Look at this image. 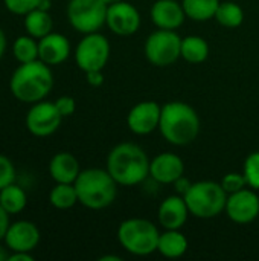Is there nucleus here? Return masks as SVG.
I'll list each match as a JSON object with an SVG mask.
<instances>
[{"label":"nucleus","mask_w":259,"mask_h":261,"mask_svg":"<svg viewBox=\"0 0 259 261\" xmlns=\"http://www.w3.org/2000/svg\"><path fill=\"white\" fill-rule=\"evenodd\" d=\"M150 158L142 147L122 142L113 147L107 156V171L122 187H134L150 176Z\"/></svg>","instance_id":"nucleus-1"},{"label":"nucleus","mask_w":259,"mask_h":261,"mask_svg":"<svg viewBox=\"0 0 259 261\" xmlns=\"http://www.w3.org/2000/svg\"><path fill=\"white\" fill-rule=\"evenodd\" d=\"M159 130L163 139L183 147L194 142L200 133V118L194 107L183 101H171L162 106Z\"/></svg>","instance_id":"nucleus-2"},{"label":"nucleus","mask_w":259,"mask_h":261,"mask_svg":"<svg viewBox=\"0 0 259 261\" xmlns=\"http://www.w3.org/2000/svg\"><path fill=\"white\" fill-rule=\"evenodd\" d=\"M53 87V73L50 66L41 60H34L20 64L9 81V89L12 95L27 104H35L43 101Z\"/></svg>","instance_id":"nucleus-3"},{"label":"nucleus","mask_w":259,"mask_h":261,"mask_svg":"<svg viewBox=\"0 0 259 261\" xmlns=\"http://www.w3.org/2000/svg\"><path fill=\"white\" fill-rule=\"evenodd\" d=\"M73 185L78 193V203L89 210H104L118 196V184L107 168L82 170Z\"/></svg>","instance_id":"nucleus-4"},{"label":"nucleus","mask_w":259,"mask_h":261,"mask_svg":"<svg viewBox=\"0 0 259 261\" xmlns=\"http://www.w3.org/2000/svg\"><path fill=\"white\" fill-rule=\"evenodd\" d=\"M227 193L221 184L214 180H200L191 185L183 196L189 214L198 219H214L220 216L227 202Z\"/></svg>","instance_id":"nucleus-5"},{"label":"nucleus","mask_w":259,"mask_h":261,"mask_svg":"<svg viewBox=\"0 0 259 261\" xmlns=\"http://www.w3.org/2000/svg\"><path fill=\"white\" fill-rule=\"evenodd\" d=\"M159 228L147 219H128L118 228V242L130 254L137 257L151 255L157 251Z\"/></svg>","instance_id":"nucleus-6"},{"label":"nucleus","mask_w":259,"mask_h":261,"mask_svg":"<svg viewBox=\"0 0 259 261\" xmlns=\"http://www.w3.org/2000/svg\"><path fill=\"white\" fill-rule=\"evenodd\" d=\"M143 52L156 67H168L182 57V37L176 31L157 29L148 35Z\"/></svg>","instance_id":"nucleus-7"},{"label":"nucleus","mask_w":259,"mask_h":261,"mask_svg":"<svg viewBox=\"0 0 259 261\" xmlns=\"http://www.w3.org/2000/svg\"><path fill=\"white\" fill-rule=\"evenodd\" d=\"M107 8L104 0H69L67 18L70 26L84 35L98 32L105 24Z\"/></svg>","instance_id":"nucleus-8"},{"label":"nucleus","mask_w":259,"mask_h":261,"mask_svg":"<svg viewBox=\"0 0 259 261\" xmlns=\"http://www.w3.org/2000/svg\"><path fill=\"white\" fill-rule=\"evenodd\" d=\"M108 58L110 43L99 31L85 34L75 49V61L82 72L102 70L108 63Z\"/></svg>","instance_id":"nucleus-9"},{"label":"nucleus","mask_w":259,"mask_h":261,"mask_svg":"<svg viewBox=\"0 0 259 261\" xmlns=\"http://www.w3.org/2000/svg\"><path fill=\"white\" fill-rule=\"evenodd\" d=\"M63 116L58 112L55 102L38 101L32 104L26 115V128L31 135L37 138H46L53 135L61 125Z\"/></svg>","instance_id":"nucleus-10"},{"label":"nucleus","mask_w":259,"mask_h":261,"mask_svg":"<svg viewBox=\"0 0 259 261\" xmlns=\"http://www.w3.org/2000/svg\"><path fill=\"white\" fill-rule=\"evenodd\" d=\"M224 213L237 225H249L259 216V196L255 190L243 188L227 196Z\"/></svg>","instance_id":"nucleus-11"},{"label":"nucleus","mask_w":259,"mask_h":261,"mask_svg":"<svg viewBox=\"0 0 259 261\" xmlns=\"http://www.w3.org/2000/svg\"><path fill=\"white\" fill-rule=\"evenodd\" d=\"M140 23H142L140 14L134 5L125 0L108 5L105 24L110 28L113 34L121 35V37L133 35L139 31Z\"/></svg>","instance_id":"nucleus-12"},{"label":"nucleus","mask_w":259,"mask_h":261,"mask_svg":"<svg viewBox=\"0 0 259 261\" xmlns=\"http://www.w3.org/2000/svg\"><path fill=\"white\" fill-rule=\"evenodd\" d=\"M160 113L162 107L156 101H142L130 110L127 116L128 128L139 136L150 135L159 128Z\"/></svg>","instance_id":"nucleus-13"},{"label":"nucleus","mask_w":259,"mask_h":261,"mask_svg":"<svg viewBox=\"0 0 259 261\" xmlns=\"http://www.w3.org/2000/svg\"><path fill=\"white\" fill-rule=\"evenodd\" d=\"M3 240L12 252H32L40 243V231L35 223L20 220L9 225Z\"/></svg>","instance_id":"nucleus-14"},{"label":"nucleus","mask_w":259,"mask_h":261,"mask_svg":"<svg viewBox=\"0 0 259 261\" xmlns=\"http://www.w3.org/2000/svg\"><path fill=\"white\" fill-rule=\"evenodd\" d=\"M185 174V162L176 153H160L150 164V176L162 185H171Z\"/></svg>","instance_id":"nucleus-15"},{"label":"nucleus","mask_w":259,"mask_h":261,"mask_svg":"<svg viewBox=\"0 0 259 261\" xmlns=\"http://www.w3.org/2000/svg\"><path fill=\"white\" fill-rule=\"evenodd\" d=\"M151 20L159 29L176 31L185 21V9L177 0H156L151 6Z\"/></svg>","instance_id":"nucleus-16"},{"label":"nucleus","mask_w":259,"mask_h":261,"mask_svg":"<svg viewBox=\"0 0 259 261\" xmlns=\"http://www.w3.org/2000/svg\"><path fill=\"white\" fill-rule=\"evenodd\" d=\"M70 55V43L66 35L50 32L38 40V60L49 66L64 63Z\"/></svg>","instance_id":"nucleus-17"},{"label":"nucleus","mask_w":259,"mask_h":261,"mask_svg":"<svg viewBox=\"0 0 259 261\" xmlns=\"http://www.w3.org/2000/svg\"><path fill=\"white\" fill-rule=\"evenodd\" d=\"M189 217L188 205L183 196L166 197L157 211L159 223L163 229H182Z\"/></svg>","instance_id":"nucleus-18"},{"label":"nucleus","mask_w":259,"mask_h":261,"mask_svg":"<svg viewBox=\"0 0 259 261\" xmlns=\"http://www.w3.org/2000/svg\"><path fill=\"white\" fill-rule=\"evenodd\" d=\"M79 173L78 159L67 151L56 153L49 162V174L56 184H75Z\"/></svg>","instance_id":"nucleus-19"},{"label":"nucleus","mask_w":259,"mask_h":261,"mask_svg":"<svg viewBox=\"0 0 259 261\" xmlns=\"http://www.w3.org/2000/svg\"><path fill=\"white\" fill-rule=\"evenodd\" d=\"M188 239L180 229H165L160 234L157 243V252H160L165 258H180L188 251Z\"/></svg>","instance_id":"nucleus-20"},{"label":"nucleus","mask_w":259,"mask_h":261,"mask_svg":"<svg viewBox=\"0 0 259 261\" xmlns=\"http://www.w3.org/2000/svg\"><path fill=\"white\" fill-rule=\"evenodd\" d=\"M53 28V20L49 14V11L35 8L31 12H27L24 15V29L27 32V35L40 40L43 37H46L47 34L52 32Z\"/></svg>","instance_id":"nucleus-21"},{"label":"nucleus","mask_w":259,"mask_h":261,"mask_svg":"<svg viewBox=\"0 0 259 261\" xmlns=\"http://www.w3.org/2000/svg\"><path fill=\"white\" fill-rule=\"evenodd\" d=\"M209 57V44L203 37L189 35L182 38V58L191 64H200Z\"/></svg>","instance_id":"nucleus-22"},{"label":"nucleus","mask_w":259,"mask_h":261,"mask_svg":"<svg viewBox=\"0 0 259 261\" xmlns=\"http://www.w3.org/2000/svg\"><path fill=\"white\" fill-rule=\"evenodd\" d=\"M220 3V0H182L186 17L194 21H208L214 18Z\"/></svg>","instance_id":"nucleus-23"},{"label":"nucleus","mask_w":259,"mask_h":261,"mask_svg":"<svg viewBox=\"0 0 259 261\" xmlns=\"http://www.w3.org/2000/svg\"><path fill=\"white\" fill-rule=\"evenodd\" d=\"M27 197L21 187L11 184L0 190V205L9 216H15L26 208Z\"/></svg>","instance_id":"nucleus-24"},{"label":"nucleus","mask_w":259,"mask_h":261,"mask_svg":"<svg viewBox=\"0 0 259 261\" xmlns=\"http://www.w3.org/2000/svg\"><path fill=\"white\" fill-rule=\"evenodd\" d=\"M49 202L56 210H69L78 203V193L73 184H56L49 193Z\"/></svg>","instance_id":"nucleus-25"},{"label":"nucleus","mask_w":259,"mask_h":261,"mask_svg":"<svg viewBox=\"0 0 259 261\" xmlns=\"http://www.w3.org/2000/svg\"><path fill=\"white\" fill-rule=\"evenodd\" d=\"M214 18L221 26L234 29V28H238V26L243 24V21H244V11L235 2H221Z\"/></svg>","instance_id":"nucleus-26"},{"label":"nucleus","mask_w":259,"mask_h":261,"mask_svg":"<svg viewBox=\"0 0 259 261\" xmlns=\"http://www.w3.org/2000/svg\"><path fill=\"white\" fill-rule=\"evenodd\" d=\"M35 40L37 38L31 35H21L15 38L12 44V54L20 64L38 60V43Z\"/></svg>","instance_id":"nucleus-27"},{"label":"nucleus","mask_w":259,"mask_h":261,"mask_svg":"<svg viewBox=\"0 0 259 261\" xmlns=\"http://www.w3.org/2000/svg\"><path fill=\"white\" fill-rule=\"evenodd\" d=\"M243 174L246 177L247 187L259 190V151H253L246 158Z\"/></svg>","instance_id":"nucleus-28"},{"label":"nucleus","mask_w":259,"mask_h":261,"mask_svg":"<svg viewBox=\"0 0 259 261\" xmlns=\"http://www.w3.org/2000/svg\"><path fill=\"white\" fill-rule=\"evenodd\" d=\"M5 8L15 15H26L32 9L38 8L40 0H3Z\"/></svg>","instance_id":"nucleus-29"},{"label":"nucleus","mask_w":259,"mask_h":261,"mask_svg":"<svg viewBox=\"0 0 259 261\" xmlns=\"http://www.w3.org/2000/svg\"><path fill=\"white\" fill-rule=\"evenodd\" d=\"M246 185H247V182H246V177L243 173H227L221 180V187L224 188V191L227 194L237 193V191L246 188Z\"/></svg>","instance_id":"nucleus-30"},{"label":"nucleus","mask_w":259,"mask_h":261,"mask_svg":"<svg viewBox=\"0 0 259 261\" xmlns=\"http://www.w3.org/2000/svg\"><path fill=\"white\" fill-rule=\"evenodd\" d=\"M14 180H15L14 164L6 156L0 154V190H3L5 187L14 184Z\"/></svg>","instance_id":"nucleus-31"},{"label":"nucleus","mask_w":259,"mask_h":261,"mask_svg":"<svg viewBox=\"0 0 259 261\" xmlns=\"http://www.w3.org/2000/svg\"><path fill=\"white\" fill-rule=\"evenodd\" d=\"M55 106H56V109H58V112L61 113L63 118L73 115V113H75V109H76L75 99H73L72 96H67V95H66V96H60V98L55 101Z\"/></svg>","instance_id":"nucleus-32"},{"label":"nucleus","mask_w":259,"mask_h":261,"mask_svg":"<svg viewBox=\"0 0 259 261\" xmlns=\"http://www.w3.org/2000/svg\"><path fill=\"white\" fill-rule=\"evenodd\" d=\"M85 78H87V83L92 87H99L104 83L102 70H90V72H85Z\"/></svg>","instance_id":"nucleus-33"},{"label":"nucleus","mask_w":259,"mask_h":261,"mask_svg":"<svg viewBox=\"0 0 259 261\" xmlns=\"http://www.w3.org/2000/svg\"><path fill=\"white\" fill-rule=\"evenodd\" d=\"M9 225H11V223H9V214H8V213L3 210V206L0 205V240L5 239Z\"/></svg>","instance_id":"nucleus-34"},{"label":"nucleus","mask_w":259,"mask_h":261,"mask_svg":"<svg viewBox=\"0 0 259 261\" xmlns=\"http://www.w3.org/2000/svg\"><path fill=\"white\" fill-rule=\"evenodd\" d=\"M174 185H176V190H177V193L180 194V196H185L186 193H188V190L191 188V185H192V182L189 180V179H186V177H180V179H177L176 182H174Z\"/></svg>","instance_id":"nucleus-35"},{"label":"nucleus","mask_w":259,"mask_h":261,"mask_svg":"<svg viewBox=\"0 0 259 261\" xmlns=\"http://www.w3.org/2000/svg\"><path fill=\"white\" fill-rule=\"evenodd\" d=\"M8 261H34V255L31 252H12L8 255Z\"/></svg>","instance_id":"nucleus-36"},{"label":"nucleus","mask_w":259,"mask_h":261,"mask_svg":"<svg viewBox=\"0 0 259 261\" xmlns=\"http://www.w3.org/2000/svg\"><path fill=\"white\" fill-rule=\"evenodd\" d=\"M5 50H6V35H5V32L0 28V58L3 57Z\"/></svg>","instance_id":"nucleus-37"},{"label":"nucleus","mask_w":259,"mask_h":261,"mask_svg":"<svg viewBox=\"0 0 259 261\" xmlns=\"http://www.w3.org/2000/svg\"><path fill=\"white\" fill-rule=\"evenodd\" d=\"M38 8L40 9H44V11H49L50 9V0H40Z\"/></svg>","instance_id":"nucleus-38"},{"label":"nucleus","mask_w":259,"mask_h":261,"mask_svg":"<svg viewBox=\"0 0 259 261\" xmlns=\"http://www.w3.org/2000/svg\"><path fill=\"white\" fill-rule=\"evenodd\" d=\"M99 261H121V257H118V255H104V257H101Z\"/></svg>","instance_id":"nucleus-39"},{"label":"nucleus","mask_w":259,"mask_h":261,"mask_svg":"<svg viewBox=\"0 0 259 261\" xmlns=\"http://www.w3.org/2000/svg\"><path fill=\"white\" fill-rule=\"evenodd\" d=\"M0 261H8V254L2 246H0Z\"/></svg>","instance_id":"nucleus-40"},{"label":"nucleus","mask_w":259,"mask_h":261,"mask_svg":"<svg viewBox=\"0 0 259 261\" xmlns=\"http://www.w3.org/2000/svg\"><path fill=\"white\" fill-rule=\"evenodd\" d=\"M107 5H113V3H118V2H122V0H104Z\"/></svg>","instance_id":"nucleus-41"}]
</instances>
